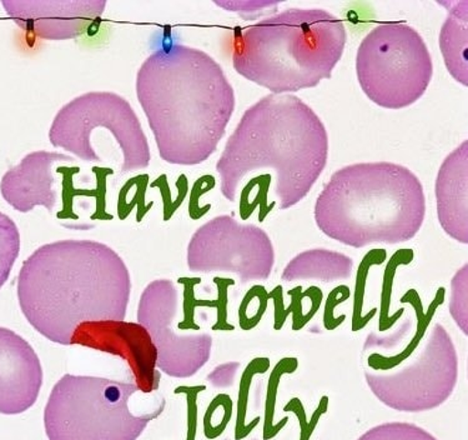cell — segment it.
<instances>
[{
    "instance_id": "21",
    "label": "cell",
    "mask_w": 468,
    "mask_h": 440,
    "mask_svg": "<svg viewBox=\"0 0 468 440\" xmlns=\"http://www.w3.org/2000/svg\"><path fill=\"white\" fill-rule=\"evenodd\" d=\"M388 258L385 249H374L368 252L360 263L357 269L356 283H355L354 308H353V332H360L367 328L368 323L374 319L378 308L371 309L370 312L364 314L365 295H367V285L368 273L375 265H381Z\"/></svg>"
},
{
    "instance_id": "20",
    "label": "cell",
    "mask_w": 468,
    "mask_h": 440,
    "mask_svg": "<svg viewBox=\"0 0 468 440\" xmlns=\"http://www.w3.org/2000/svg\"><path fill=\"white\" fill-rule=\"evenodd\" d=\"M412 249H401L396 252L386 265L384 279H382L381 299H380V318H378V332H388L399 322V318L404 316L405 308L398 310V312L389 316V308H391L392 289H394V281L399 267L402 265L411 264L413 261Z\"/></svg>"
},
{
    "instance_id": "28",
    "label": "cell",
    "mask_w": 468,
    "mask_h": 440,
    "mask_svg": "<svg viewBox=\"0 0 468 440\" xmlns=\"http://www.w3.org/2000/svg\"><path fill=\"white\" fill-rule=\"evenodd\" d=\"M239 368H240V363H228L218 366L209 375L211 384L217 388L230 387L234 383L235 375H237Z\"/></svg>"
},
{
    "instance_id": "9",
    "label": "cell",
    "mask_w": 468,
    "mask_h": 440,
    "mask_svg": "<svg viewBox=\"0 0 468 440\" xmlns=\"http://www.w3.org/2000/svg\"><path fill=\"white\" fill-rule=\"evenodd\" d=\"M375 397L399 412L431 411L445 403L459 381V356L452 338L436 323L425 347L409 366L394 373L365 371Z\"/></svg>"
},
{
    "instance_id": "13",
    "label": "cell",
    "mask_w": 468,
    "mask_h": 440,
    "mask_svg": "<svg viewBox=\"0 0 468 440\" xmlns=\"http://www.w3.org/2000/svg\"><path fill=\"white\" fill-rule=\"evenodd\" d=\"M24 32L44 40H70L101 22L107 2H2Z\"/></svg>"
},
{
    "instance_id": "14",
    "label": "cell",
    "mask_w": 468,
    "mask_h": 440,
    "mask_svg": "<svg viewBox=\"0 0 468 440\" xmlns=\"http://www.w3.org/2000/svg\"><path fill=\"white\" fill-rule=\"evenodd\" d=\"M43 385L36 350L13 330L0 327V413L22 414L32 408Z\"/></svg>"
},
{
    "instance_id": "6",
    "label": "cell",
    "mask_w": 468,
    "mask_h": 440,
    "mask_svg": "<svg viewBox=\"0 0 468 440\" xmlns=\"http://www.w3.org/2000/svg\"><path fill=\"white\" fill-rule=\"evenodd\" d=\"M132 383L101 377L64 375L53 387L44 411L49 440H138L164 407L136 414Z\"/></svg>"
},
{
    "instance_id": "4",
    "label": "cell",
    "mask_w": 468,
    "mask_h": 440,
    "mask_svg": "<svg viewBox=\"0 0 468 440\" xmlns=\"http://www.w3.org/2000/svg\"><path fill=\"white\" fill-rule=\"evenodd\" d=\"M426 216L421 180L404 166L357 163L336 170L315 204L317 228L353 248L406 243Z\"/></svg>"
},
{
    "instance_id": "8",
    "label": "cell",
    "mask_w": 468,
    "mask_h": 440,
    "mask_svg": "<svg viewBox=\"0 0 468 440\" xmlns=\"http://www.w3.org/2000/svg\"><path fill=\"white\" fill-rule=\"evenodd\" d=\"M101 134L111 136L121 153L122 176L148 168L152 155L142 123L129 102L112 91H90L65 104L51 123L49 141L98 165L94 143Z\"/></svg>"
},
{
    "instance_id": "22",
    "label": "cell",
    "mask_w": 468,
    "mask_h": 440,
    "mask_svg": "<svg viewBox=\"0 0 468 440\" xmlns=\"http://www.w3.org/2000/svg\"><path fill=\"white\" fill-rule=\"evenodd\" d=\"M20 251V234L15 221L0 213V289L9 279Z\"/></svg>"
},
{
    "instance_id": "27",
    "label": "cell",
    "mask_w": 468,
    "mask_h": 440,
    "mask_svg": "<svg viewBox=\"0 0 468 440\" xmlns=\"http://www.w3.org/2000/svg\"><path fill=\"white\" fill-rule=\"evenodd\" d=\"M282 2H215L218 8L237 13L245 19H254L264 15L266 9H274Z\"/></svg>"
},
{
    "instance_id": "12",
    "label": "cell",
    "mask_w": 468,
    "mask_h": 440,
    "mask_svg": "<svg viewBox=\"0 0 468 440\" xmlns=\"http://www.w3.org/2000/svg\"><path fill=\"white\" fill-rule=\"evenodd\" d=\"M70 346L87 347L121 357L128 363L142 393H153L159 388L158 349L148 330L140 323L124 320L81 323L70 338Z\"/></svg>"
},
{
    "instance_id": "1",
    "label": "cell",
    "mask_w": 468,
    "mask_h": 440,
    "mask_svg": "<svg viewBox=\"0 0 468 440\" xmlns=\"http://www.w3.org/2000/svg\"><path fill=\"white\" fill-rule=\"evenodd\" d=\"M136 95L160 158L199 166L217 152L235 111L234 88L220 64L203 50L164 44L136 75Z\"/></svg>"
},
{
    "instance_id": "29",
    "label": "cell",
    "mask_w": 468,
    "mask_h": 440,
    "mask_svg": "<svg viewBox=\"0 0 468 440\" xmlns=\"http://www.w3.org/2000/svg\"><path fill=\"white\" fill-rule=\"evenodd\" d=\"M270 295H271V299L274 300L275 305L274 329L280 330L282 329L283 324H285V320L288 318V314H286L285 310H283L282 286H276L274 291L270 292Z\"/></svg>"
},
{
    "instance_id": "5",
    "label": "cell",
    "mask_w": 468,
    "mask_h": 440,
    "mask_svg": "<svg viewBox=\"0 0 468 440\" xmlns=\"http://www.w3.org/2000/svg\"><path fill=\"white\" fill-rule=\"evenodd\" d=\"M346 40L343 20L329 10L286 9L237 33L232 66L271 94L296 93L333 77Z\"/></svg>"
},
{
    "instance_id": "3",
    "label": "cell",
    "mask_w": 468,
    "mask_h": 440,
    "mask_svg": "<svg viewBox=\"0 0 468 440\" xmlns=\"http://www.w3.org/2000/svg\"><path fill=\"white\" fill-rule=\"evenodd\" d=\"M329 159V134L319 115L292 94H269L246 109L217 163L220 190L235 202L249 174L272 169L280 209L310 193Z\"/></svg>"
},
{
    "instance_id": "17",
    "label": "cell",
    "mask_w": 468,
    "mask_h": 440,
    "mask_svg": "<svg viewBox=\"0 0 468 440\" xmlns=\"http://www.w3.org/2000/svg\"><path fill=\"white\" fill-rule=\"evenodd\" d=\"M447 18L441 28L439 44L451 77L463 87L468 85V2H439Z\"/></svg>"
},
{
    "instance_id": "2",
    "label": "cell",
    "mask_w": 468,
    "mask_h": 440,
    "mask_svg": "<svg viewBox=\"0 0 468 440\" xmlns=\"http://www.w3.org/2000/svg\"><path fill=\"white\" fill-rule=\"evenodd\" d=\"M132 292L129 269L108 245L59 241L43 245L18 275L20 309L50 342L70 346L81 323L124 320Z\"/></svg>"
},
{
    "instance_id": "7",
    "label": "cell",
    "mask_w": 468,
    "mask_h": 440,
    "mask_svg": "<svg viewBox=\"0 0 468 440\" xmlns=\"http://www.w3.org/2000/svg\"><path fill=\"white\" fill-rule=\"evenodd\" d=\"M356 75L371 102L399 111L419 102L431 84V53L421 34L409 24H378L358 47Z\"/></svg>"
},
{
    "instance_id": "23",
    "label": "cell",
    "mask_w": 468,
    "mask_h": 440,
    "mask_svg": "<svg viewBox=\"0 0 468 440\" xmlns=\"http://www.w3.org/2000/svg\"><path fill=\"white\" fill-rule=\"evenodd\" d=\"M449 310L464 336L468 334V267L464 264L451 281Z\"/></svg>"
},
{
    "instance_id": "26",
    "label": "cell",
    "mask_w": 468,
    "mask_h": 440,
    "mask_svg": "<svg viewBox=\"0 0 468 440\" xmlns=\"http://www.w3.org/2000/svg\"><path fill=\"white\" fill-rule=\"evenodd\" d=\"M350 295L351 291L347 285L337 286V288H335L334 291L330 293L329 298L326 300V306H324V329L333 332V330L339 328L341 324L346 320V316H345V314L339 317V318H335L334 313L335 309H336V306L343 305L344 302H346V300L350 298Z\"/></svg>"
},
{
    "instance_id": "24",
    "label": "cell",
    "mask_w": 468,
    "mask_h": 440,
    "mask_svg": "<svg viewBox=\"0 0 468 440\" xmlns=\"http://www.w3.org/2000/svg\"><path fill=\"white\" fill-rule=\"evenodd\" d=\"M357 440H437L421 426L411 423H385L376 425Z\"/></svg>"
},
{
    "instance_id": "25",
    "label": "cell",
    "mask_w": 468,
    "mask_h": 440,
    "mask_svg": "<svg viewBox=\"0 0 468 440\" xmlns=\"http://www.w3.org/2000/svg\"><path fill=\"white\" fill-rule=\"evenodd\" d=\"M299 368V360L296 358L286 357L279 360L274 370H271L269 378L268 395H266V428L265 439H270L274 436V432L271 428L272 413H274L276 395H278V389L280 381L285 374L295 373Z\"/></svg>"
},
{
    "instance_id": "15",
    "label": "cell",
    "mask_w": 468,
    "mask_h": 440,
    "mask_svg": "<svg viewBox=\"0 0 468 440\" xmlns=\"http://www.w3.org/2000/svg\"><path fill=\"white\" fill-rule=\"evenodd\" d=\"M74 160L63 153L46 150L29 153L18 166L5 174L0 193L20 213H28L36 207L53 211L58 203L56 166Z\"/></svg>"
},
{
    "instance_id": "11",
    "label": "cell",
    "mask_w": 468,
    "mask_h": 440,
    "mask_svg": "<svg viewBox=\"0 0 468 440\" xmlns=\"http://www.w3.org/2000/svg\"><path fill=\"white\" fill-rule=\"evenodd\" d=\"M179 291L170 279L150 283L140 296L138 320L158 349V370L169 377L190 378L210 360V334H180L174 330L179 314Z\"/></svg>"
},
{
    "instance_id": "18",
    "label": "cell",
    "mask_w": 468,
    "mask_h": 440,
    "mask_svg": "<svg viewBox=\"0 0 468 440\" xmlns=\"http://www.w3.org/2000/svg\"><path fill=\"white\" fill-rule=\"evenodd\" d=\"M354 259L327 249H311L297 254L283 269L282 282L316 281L334 283L346 281L353 274Z\"/></svg>"
},
{
    "instance_id": "10",
    "label": "cell",
    "mask_w": 468,
    "mask_h": 440,
    "mask_svg": "<svg viewBox=\"0 0 468 440\" xmlns=\"http://www.w3.org/2000/svg\"><path fill=\"white\" fill-rule=\"evenodd\" d=\"M186 262L190 272L231 273L246 284L270 278L275 249L261 228L220 216L195 231L187 245Z\"/></svg>"
},
{
    "instance_id": "19",
    "label": "cell",
    "mask_w": 468,
    "mask_h": 440,
    "mask_svg": "<svg viewBox=\"0 0 468 440\" xmlns=\"http://www.w3.org/2000/svg\"><path fill=\"white\" fill-rule=\"evenodd\" d=\"M446 289L441 286L439 291L436 292L435 298L430 303L429 308L426 312L423 310V305L421 298H420L419 293L415 289H410L406 292L404 296L401 298V303H408L411 306L416 314V327L415 333L408 346L404 348L399 353L395 356L385 357L381 354L374 353L367 358L368 367L372 370L388 371L395 370L396 367L401 366L404 361L408 360L410 357L415 353L420 344H421L423 338H425L427 329H429L430 324H431L433 317L437 312V309L445 302Z\"/></svg>"
},
{
    "instance_id": "16",
    "label": "cell",
    "mask_w": 468,
    "mask_h": 440,
    "mask_svg": "<svg viewBox=\"0 0 468 440\" xmlns=\"http://www.w3.org/2000/svg\"><path fill=\"white\" fill-rule=\"evenodd\" d=\"M437 217L443 231L459 243H468V142L447 156L437 174Z\"/></svg>"
}]
</instances>
